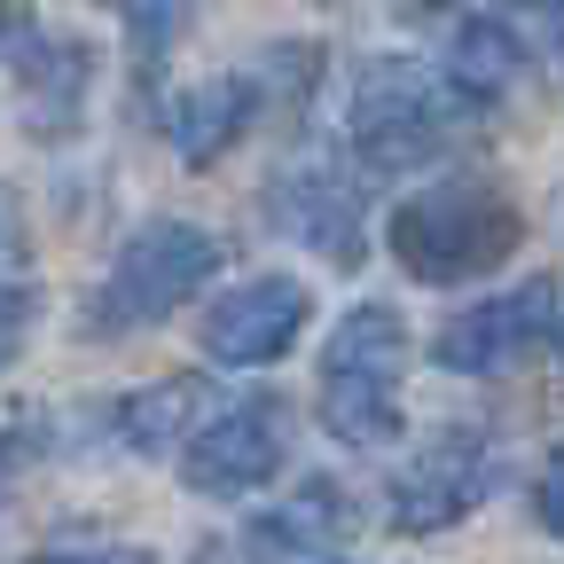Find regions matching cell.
Masks as SVG:
<instances>
[{
    "instance_id": "6da1fadb",
    "label": "cell",
    "mask_w": 564,
    "mask_h": 564,
    "mask_svg": "<svg viewBox=\"0 0 564 564\" xmlns=\"http://www.w3.org/2000/svg\"><path fill=\"white\" fill-rule=\"evenodd\" d=\"M518 236H525L518 204L494 188H470V181L423 188L384 220V243L415 282H470L486 267H502L518 251Z\"/></svg>"
},
{
    "instance_id": "7a4b0ae2",
    "label": "cell",
    "mask_w": 564,
    "mask_h": 564,
    "mask_svg": "<svg viewBox=\"0 0 564 564\" xmlns=\"http://www.w3.org/2000/svg\"><path fill=\"white\" fill-rule=\"evenodd\" d=\"M400 369H408V322L369 299L352 306L322 345V423L345 447H392L400 440Z\"/></svg>"
},
{
    "instance_id": "3957f363",
    "label": "cell",
    "mask_w": 564,
    "mask_h": 564,
    "mask_svg": "<svg viewBox=\"0 0 564 564\" xmlns=\"http://www.w3.org/2000/svg\"><path fill=\"white\" fill-rule=\"evenodd\" d=\"M212 274H220V236L196 228V220H150V228H133V236L118 243L110 274L95 282L87 329H95V337L150 329V322H165L181 299H196Z\"/></svg>"
},
{
    "instance_id": "277c9868",
    "label": "cell",
    "mask_w": 564,
    "mask_h": 564,
    "mask_svg": "<svg viewBox=\"0 0 564 564\" xmlns=\"http://www.w3.org/2000/svg\"><path fill=\"white\" fill-rule=\"evenodd\" d=\"M455 87L447 70L415 63V55H377L361 63V79H352V150H361L369 173H415L447 150V126H455Z\"/></svg>"
},
{
    "instance_id": "5b68a950",
    "label": "cell",
    "mask_w": 564,
    "mask_h": 564,
    "mask_svg": "<svg viewBox=\"0 0 564 564\" xmlns=\"http://www.w3.org/2000/svg\"><path fill=\"white\" fill-rule=\"evenodd\" d=\"M282 455H291V423H282V400H243L228 415H212L204 432L181 447V478L196 494H212V502H243V494H259Z\"/></svg>"
},
{
    "instance_id": "8992f818",
    "label": "cell",
    "mask_w": 564,
    "mask_h": 564,
    "mask_svg": "<svg viewBox=\"0 0 564 564\" xmlns=\"http://www.w3.org/2000/svg\"><path fill=\"white\" fill-rule=\"evenodd\" d=\"M306 314H314V299H306L299 274H251L228 299H212L196 337H204V352L220 369H267V361H282V352L299 345Z\"/></svg>"
},
{
    "instance_id": "52a82bcc",
    "label": "cell",
    "mask_w": 564,
    "mask_h": 564,
    "mask_svg": "<svg viewBox=\"0 0 564 564\" xmlns=\"http://www.w3.org/2000/svg\"><path fill=\"white\" fill-rule=\"evenodd\" d=\"M486 478H494L486 432H470V423H447V432L392 478V525H400V533H440V525L470 518L478 494H486Z\"/></svg>"
},
{
    "instance_id": "ba28073f",
    "label": "cell",
    "mask_w": 564,
    "mask_h": 564,
    "mask_svg": "<svg viewBox=\"0 0 564 564\" xmlns=\"http://www.w3.org/2000/svg\"><path fill=\"white\" fill-rule=\"evenodd\" d=\"M549 329H556V282H518V291L455 314V322L440 329V345H432V361L455 369V377H494V369L525 361Z\"/></svg>"
},
{
    "instance_id": "9c48e42d",
    "label": "cell",
    "mask_w": 564,
    "mask_h": 564,
    "mask_svg": "<svg viewBox=\"0 0 564 564\" xmlns=\"http://www.w3.org/2000/svg\"><path fill=\"white\" fill-rule=\"evenodd\" d=\"M267 220L291 236V243L337 259V267L361 259V196H352V181L322 150L314 158H291V165L267 181Z\"/></svg>"
},
{
    "instance_id": "30bf717a",
    "label": "cell",
    "mask_w": 564,
    "mask_h": 564,
    "mask_svg": "<svg viewBox=\"0 0 564 564\" xmlns=\"http://www.w3.org/2000/svg\"><path fill=\"white\" fill-rule=\"evenodd\" d=\"M0 63L17 70L24 110L40 133H70L87 110V79H95V55L79 40H47L32 17H0Z\"/></svg>"
},
{
    "instance_id": "8fae6325",
    "label": "cell",
    "mask_w": 564,
    "mask_h": 564,
    "mask_svg": "<svg viewBox=\"0 0 564 564\" xmlns=\"http://www.w3.org/2000/svg\"><path fill=\"white\" fill-rule=\"evenodd\" d=\"M251 118H259V79L228 70V79H196L165 102V141H173L181 165H220Z\"/></svg>"
},
{
    "instance_id": "7c38bea8",
    "label": "cell",
    "mask_w": 564,
    "mask_h": 564,
    "mask_svg": "<svg viewBox=\"0 0 564 564\" xmlns=\"http://www.w3.org/2000/svg\"><path fill=\"white\" fill-rule=\"evenodd\" d=\"M518 70H525V40L502 24V17H470L447 47V87L463 102H494V95H510L518 87Z\"/></svg>"
},
{
    "instance_id": "4fadbf2b",
    "label": "cell",
    "mask_w": 564,
    "mask_h": 564,
    "mask_svg": "<svg viewBox=\"0 0 564 564\" xmlns=\"http://www.w3.org/2000/svg\"><path fill=\"white\" fill-rule=\"evenodd\" d=\"M204 384L196 377H165V384H150V392H133L126 408H118V432L141 447V455H165V447H188L196 432H204Z\"/></svg>"
},
{
    "instance_id": "5bb4252c",
    "label": "cell",
    "mask_w": 564,
    "mask_h": 564,
    "mask_svg": "<svg viewBox=\"0 0 564 564\" xmlns=\"http://www.w3.org/2000/svg\"><path fill=\"white\" fill-rule=\"evenodd\" d=\"M337 502H345V494H337L329 478H306V494H299V502L267 518V533H282V541H306V549H314L322 533H337V525H345V510H337Z\"/></svg>"
},
{
    "instance_id": "9a60e30c",
    "label": "cell",
    "mask_w": 564,
    "mask_h": 564,
    "mask_svg": "<svg viewBox=\"0 0 564 564\" xmlns=\"http://www.w3.org/2000/svg\"><path fill=\"white\" fill-rule=\"evenodd\" d=\"M17 267H24V228H17V204L0 196V291L17 282Z\"/></svg>"
},
{
    "instance_id": "2e32d148",
    "label": "cell",
    "mask_w": 564,
    "mask_h": 564,
    "mask_svg": "<svg viewBox=\"0 0 564 564\" xmlns=\"http://www.w3.org/2000/svg\"><path fill=\"white\" fill-rule=\"evenodd\" d=\"M24 291H0V369H9L17 361V345H24Z\"/></svg>"
},
{
    "instance_id": "e0dca14e",
    "label": "cell",
    "mask_w": 564,
    "mask_h": 564,
    "mask_svg": "<svg viewBox=\"0 0 564 564\" xmlns=\"http://www.w3.org/2000/svg\"><path fill=\"white\" fill-rule=\"evenodd\" d=\"M541 525L549 533H564V447L549 455V470H541Z\"/></svg>"
},
{
    "instance_id": "ac0fdd59",
    "label": "cell",
    "mask_w": 564,
    "mask_h": 564,
    "mask_svg": "<svg viewBox=\"0 0 564 564\" xmlns=\"http://www.w3.org/2000/svg\"><path fill=\"white\" fill-rule=\"evenodd\" d=\"M55 564H141V556H55Z\"/></svg>"
},
{
    "instance_id": "d6986e66",
    "label": "cell",
    "mask_w": 564,
    "mask_h": 564,
    "mask_svg": "<svg viewBox=\"0 0 564 564\" xmlns=\"http://www.w3.org/2000/svg\"><path fill=\"white\" fill-rule=\"evenodd\" d=\"M549 345H556V361H564V322H556V329H549Z\"/></svg>"
},
{
    "instance_id": "ffe728a7",
    "label": "cell",
    "mask_w": 564,
    "mask_h": 564,
    "mask_svg": "<svg viewBox=\"0 0 564 564\" xmlns=\"http://www.w3.org/2000/svg\"><path fill=\"white\" fill-rule=\"evenodd\" d=\"M306 564H352V556H306Z\"/></svg>"
},
{
    "instance_id": "44dd1931",
    "label": "cell",
    "mask_w": 564,
    "mask_h": 564,
    "mask_svg": "<svg viewBox=\"0 0 564 564\" xmlns=\"http://www.w3.org/2000/svg\"><path fill=\"white\" fill-rule=\"evenodd\" d=\"M423 9H455V0H423Z\"/></svg>"
}]
</instances>
